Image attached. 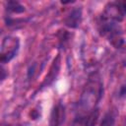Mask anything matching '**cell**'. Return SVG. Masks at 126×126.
<instances>
[{
    "label": "cell",
    "mask_w": 126,
    "mask_h": 126,
    "mask_svg": "<svg viewBox=\"0 0 126 126\" xmlns=\"http://www.w3.org/2000/svg\"><path fill=\"white\" fill-rule=\"evenodd\" d=\"M64 116H65V111L63 105L61 103H57L51 111L49 126H59L63 122Z\"/></svg>",
    "instance_id": "cell-4"
},
{
    "label": "cell",
    "mask_w": 126,
    "mask_h": 126,
    "mask_svg": "<svg viewBox=\"0 0 126 126\" xmlns=\"http://www.w3.org/2000/svg\"><path fill=\"white\" fill-rule=\"evenodd\" d=\"M7 10L9 12L19 14V13H23L25 11V7L17 1H9L7 3Z\"/></svg>",
    "instance_id": "cell-7"
},
{
    "label": "cell",
    "mask_w": 126,
    "mask_h": 126,
    "mask_svg": "<svg viewBox=\"0 0 126 126\" xmlns=\"http://www.w3.org/2000/svg\"><path fill=\"white\" fill-rule=\"evenodd\" d=\"M119 4H120V6H121V8H122V10L124 12V14H126V1L119 2Z\"/></svg>",
    "instance_id": "cell-9"
},
{
    "label": "cell",
    "mask_w": 126,
    "mask_h": 126,
    "mask_svg": "<svg viewBox=\"0 0 126 126\" xmlns=\"http://www.w3.org/2000/svg\"><path fill=\"white\" fill-rule=\"evenodd\" d=\"M99 116V112L97 109H93L87 116L82 119V123L84 126H94Z\"/></svg>",
    "instance_id": "cell-6"
},
{
    "label": "cell",
    "mask_w": 126,
    "mask_h": 126,
    "mask_svg": "<svg viewBox=\"0 0 126 126\" xmlns=\"http://www.w3.org/2000/svg\"><path fill=\"white\" fill-rule=\"evenodd\" d=\"M114 124V117L111 113H107L102 118V121L100 123V126H113Z\"/></svg>",
    "instance_id": "cell-8"
},
{
    "label": "cell",
    "mask_w": 126,
    "mask_h": 126,
    "mask_svg": "<svg viewBox=\"0 0 126 126\" xmlns=\"http://www.w3.org/2000/svg\"><path fill=\"white\" fill-rule=\"evenodd\" d=\"M102 23L99 27V32L102 36H104L114 47L119 48L123 44L122 32L118 26H116L113 22L105 20L102 18Z\"/></svg>",
    "instance_id": "cell-1"
},
{
    "label": "cell",
    "mask_w": 126,
    "mask_h": 126,
    "mask_svg": "<svg viewBox=\"0 0 126 126\" xmlns=\"http://www.w3.org/2000/svg\"><path fill=\"white\" fill-rule=\"evenodd\" d=\"M81 10L80 9H74L71 11V13L67 16L65 19V24L70 28H77L80 25L81 22Z\"/></svg>",
    "instance_id": "cell-5"
},
{
    "label": "cell",
    "mask_w": 126,
    "mask_h": 126,
    "mask_svg": "<svg viewBox=\"0 0 126 126\" xmlns=\"http://www.w3.org/2000/svg\"><path fill=\"white\" fill-rule=\"evenodd\" d=\"M124 15L119 2H110L105 5L102 18L111 22H120L123 20Z\"/></svg>",
    "instance_id": "cell-3"
},
{
    "label": "cell",
    "mask_w": 126,
    "mask_h": 126,
    "mask_svg": "<svg viewBox=\"0 0 126 126\" xmlns=\"http://www.w3.org/2000/svg\"><path fill=\"white\" fill-rule=\"evenodd\" d=\"M20 48V39L16 36H5L1 43L0 61L2 64L11 61L17 54Z\"/></svg>",
    "instance_id": "cell-2"
}]
</instances>
